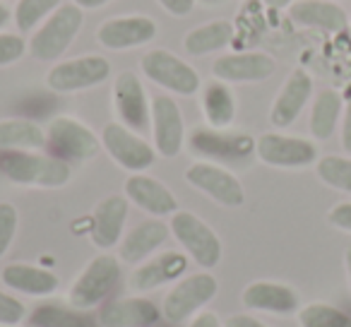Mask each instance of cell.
<instances>
[{"label":"cell","instance_id":"cell-26","mask_svg":"<svg viewBox=\"0 0 351 327\" xmlns=\"http://www.w3.org/2000/svg\"><path fill=\"white\" fill-rule=\"evenodd\" d=\"M234 41V25L226 20H215L210 25H202L197 29L188 32L183 46L191 56H207L221 51Z\"/></svg>","mask_w":351,"mask_h":327},{"label":"cell","instance_id":"cell-14","mask_svg":"<svg viewBox=\"0 0 351 327\" xmlns=\"http://www.w3.org/2000/svg\"><path fill=\"white\" fill-rule=\"evenodd\" d=\"M156 36L154 20L145 15H125V17H113L106 20L97 32V41L104 49L111 51H125L145 46Z\"/></svg>","mask_w":351,"mask_h":327},{"label":"cell","instance_id":"cell-36","mask_svg":"<svg viewBox=\"0 0 351 327\" xmlns=\"http://www.w3.org/2000/svg\"><path fill=\"white\" fill-rule=\"evenodd\" d=\"M27 44L22 36L17 34H0V68L12 65L25 56Z\"/></svg>","mask_w":351,"mask_h":327},{"label":"cell","instance_id":"cell-11","mask_svg":"<svg viewBox=\"0 0 351 327\" xmlns=\"http://www.w3.org/2000/svg\"><path fill=\"white\" fill-rule=\"evenodd\" d=\"M186 181L224 207H241L245 202V191L239 178L226 169L210 164V161L193 164L186 171Z\"/></svg>","mask_w":351,"mask_h":327},{"label":"cell","instance_id":"cell-7","mask_svg":"<svg viewBox=\"0 0 351 327\" xmlns=\"http://www.w3.org/2000/svg\"><path fill=\"white\" fill-rule=\"evenodd\" d=\"M140 65H142V73L152 82L169 89L173 94L191 97V94H195L200 89V75H197V70L164 49H154L149 53H145Z\"/></svg>","mask_w":351,"mask_h":327},{"label":"cell","instance_id":"cell-24","mask_svg":"<svg viewBox=\"0 0 351 327\" xmlns=\"http://www.w3.org/2000/svg\"><path fill=\"white\" fill-rule=\"evenodd\" d=\"M171 226L164 224L161 219H147L142 224H137L130 234L123 239L121 243V260H125L128 265H137L145 258H149L159 245H164V241L169 239Z\"/></svg>","mask_w":351,"mask_h":327},{"label":"cell","instance_id":"cell-43","mask_svg":"<svg viewBox=\"0 0 351 327\" xmlns=\"http://www.w3.org/2000/svg\"><path fill=\"white\" fill-rule=\"evenodd\" d=\"M344 267H346V279H349V291H351V245L344 250Z\"/></svg>","mask_w":351,"mask_h":327},{"label":"cell","instance_id":"cell-29","mask_svg":"<svg viewBox=\"0 0 351 327\" xmlns=\"http://www.w3.org/2000/svg\"><path fill=\"white\" fill-rule=\"evenodd\" d=\"M202 108H205V118L210 121L212 128L221 130V128L231 125L236 116V101L226 82L215 80V82L207 84L205 94H202Z\"/></svg>","mask_w":351,"mask_h":327},{"label":"cell","instance_id":"cell-22","mask_svg":"<svg viewBox=\"0 0 351 327\" xmlns=\"http://www.w3.org/2000/svg\"><path fill=\"white\" fill-rule=\"evenodd\" d=\"M128 219V197L121 195H108L106 200L99 202L92 217V236L94 245L99 248H113L121 241L123 226Z\"/></svg>","mask_w":351,"mask_h":327},{"label":"cell","instance_id":"cell-23","mask_svg":"<svg viewBox=\"0 0 351 327\" xmlns=\"http://www.w3.org/2000/svg\"><path fill=\"white\" fill-rule=\"evenodd\" d=\"M0 279L12 291L27 293V296H51L58 289V277L51 269L34 267V265L25 263L5 265L3 272H0Z\"/></svg>","mask_w":351,"mask_h":327},{"label":"cell","instance_id":"cell-41","mask_svg":"<svg viewBox=\"0 0 351 327\" xmlns=\"http://www.w3.org/2000/svg\"><path fill=\"white\" fill-rule=\"evenodd\" d=\"M191 327H221V322L215 313H200V315L191 322Z\"/></svg>","mask_w":351,"mask_h":327},{"label":"cell","instance_id":"cell-34","mask_svg":"<svg viewBox=\"0 0 351 327\" xmlns=\"http://www.w3.org/2000/svg\"><path fill=\"white\" fill-rule=\"evenodd\" d=\"M17 234V210L10 202H0V258L8 253Z\"/></svg>","mask_w":351,"mask_h":327},{"label":"cell","instance_id":"cell-1","mask_svg":"<svg viewBox=\"0 0 351 327\" xmlns=\"http://www.w3.org/2000/svg\"><path fill=\"white\" fill-rule=\"evenodd\" d=\"M0 173L20 186L60 188L70 181L73 169L68 161L51 154H32V152H3L0 154Z\"/></svg>","mask_w":351,"mask_h":327},{"label":"cell","instance_id":"cell-30","mask_svg":"<svg viewBox=\"0 0 351 327\" xmlns=\"http://www.w3.org/2000/svg\"><path fill=\"white\" fill-rule=\"evenodd\" d=\"M32 325L36 327H97L92 317H87L77 308L41 306L32 315Z\"/></svg>","mask_w":351,"mask_h":327},{"label":"cell","instance_id":"cell-6","mask_svg":"<svg viewBox=\"0 0 351 327\" xmlns=\"http://www.w3.org/2000/svg\"><path fill=\"white\" fill-rule=\"evenodd\" d=\"M46 147L51 149V156L63 161H87L97 156L99 140L84 123L70 116H58L46 128Z\"/></svg>","mask_w":351,"mask_h":327},{"label":"cell","instance_id":"cell-17","mask_svg":"<svg viewBox=\"0 0 351 327\" xmlns=\"http://www.w3.org/2000/svg\"><path fill=\"white\" fill-rule=\"evenodd\" d=\"M241 301L250 311L277 313V315H291L301 311V296L296 289L279 282H253L241 293Z\"/></svg>","mask_w":351,"mask_h":327},{"label":"cell","instance_id":"cell-21","mask_svg":"<svg viewBox=\"0 0 351 327\" xmlns=\"http://www.w3.org/2000/svg\"><path fill=\"white\" fill-rule=\"evenodd\" d=\"M125 197L132 205H137L140 210L149 212L154 217H166L178 212V202H176L173 193L156 178L142 176V173H135L125 181Z\"/></svg>","mask_w":351,"mask_h":327},{"label":"cell","instance_id":"cell-27","mask_svg":"<svg viewBox=\"0 0 351 327\" xmlns=\"http://www.w3.org/2000/svg\"><path fill=\"white\" fill-rule=\"evenodd\" d=\"M341 111H344L341 94L335 92V89H322L315 97V104H313L311 111V135L315 140H330L335 135Z\"/></svg>","mask_w":351,"mask_h":327},{"label":"cell","instance_id":"cell-38","mask_svg":"<svg viewBox=\"0 0 351 327\" xmlns=\"http://www.w3.org/2000/svg\"><path fill=\"white\" fill-rule=\"evenodd\" d=\"M159 5L164 8L169 15L173 17H186L193 12V5H195V0H159Z\"/></svg>","mask_w":351,"mask_h":327},{"label":"cell","instance_id":"cell-35","mask_svg":"<svg viewBox=\"0 0 351 327\" xmlns=\"http://www.w3.org/2000/svg\"><path fill=\"white\" fill-rule=\"evenodd\" d=\"M27 315V308L22 301H17L10 293L0 291V325L3 327H12L17 322H22Z\"/></svg>","mask_w":351,"mask_h":327},{"label":"cell","instance_id":"cell-8","mask_svg":"<svg viewBox=\"0 0 351 327\" xmlns=\"http://www.w3.org/2000/svg\"><path fill=\"white\" fill-rule=\"evenodd\" d=\"M255 154L263 164L277 169H303L317 161V147L306 137L265 132L255 142Z\"/></svg>","mask_w":351,"mask_h":327},{"label":"cell","instance_id":"cell-4","mask_svg":"<svg viewBox=\"0 0 351 327\" xmlns=\"http://www.w3.org/2000/svg\"><path fill=\"white\" fill-rule=\"evenodd\" d=\"M171 234L200 267L212 269L221 260V241L205 221L193 212H173Z\"/></svg>","mask_w":351,"mask_h":327},{"label":"cell","instance_id":"cell-15","mask_svg":"<svg viewBox=\"0 0 351 327\" xmlns=\"http://www.w3.org/2000/svg\"><path fill=\"white\" fill-rule=\"evenodd\" d=\"M277 70L272 56L258 53V51H250V53H229L221 56L212 65V73L221 82H263L269 75Z\"/></svg>","mask_w":351,"mask_h":327},{"label":"cell","instance_id":"cell-18","mask_svg":"<svg viewBox=\"0 0 351 327\" xmlns=\"http://www.w3.org/2000/svg\"><path fill=\"white\" fill-rule=\"evenodd\" d=\"M186 269H188V255L178 253V250H169V253L156 255L149 263L132 269L130 289L137 293H147V291H152V289L161 287V284L181 279L183 274H186Z\"/></svg>","mask_w":351,"mask_h":327},{"label":"cell","instance_id":"cell-40","mask_svg":"<svg viewBox=\"0 0 351 327\" xmlns=\"http://www.w3.org/2000/svg\"><path fill=\"white\" fill-rule=\"evenodd\" d=\"M224 327H267L265 322H260L258 317H250V315H243V313H236L231 315L229 320L224 322Z\"/></svg>","mask_w":351,"mask_h":327},{"label":"cell","instance_id":"cell-28","mask_svg":"<svg viewBox=\"0 0 351 327\" xmlns=\"http://www.w3.org/2000/svg\"><path fill=\"white\" fill-rule=\"evenodd\" d=\"M193 147L195 152L202 154H215V156H245L255 149L250 137L245 135H224V132L215 130H197L193 135Z\"/></svg>","mask_w":351,"mask_h":327},{"label":"cell","instance_id":"cell-9","mask_svg":"<svg viewBox=\"0 0 351 327\" xmlns=\"http://www.w3.org/2000/svg\"><path fill=\"white\" fill-rule=\"evenodd\" d=\"M108 75H111V63L104 56H80L75 60L53 65L46 75V84L53 92L70 94L97 87V84L106 82Z\"/></svg>","mask_w":351,"mask_h":327},{"label":"cell","instance_id":"cell-16","mask_svg":"<svg viewBox=\"0 0 351 327\" xmlns=\"http://www.w3.org/2000/svg\"><path fill=\"white\" fill-rule=\"evenodd\" d=\"M313 94V80L306 70H293L289 80L282 84L277 99H274L272 108H269V123L274 128H289L301 111L306 108L308 99Z\"/></svg>","mask_w":351,"mask_h":327},{"label":"cell","instance_id":"cell-20","mask_svg":"<svg viewBox=\"0 0 351 327\" xmlns=\"http://www.w3.org/2000/svg\"><path fill=\"white\" fill-rule=\"evenodd\" d=\"M289 17L298 27L320 29L327 32V34H339L349 25L346 12L335 3H327V0H296L289 5Z\"/></svg>","mask_w":351,"mask_h":327},{"label":"cell","instance_id":"cell-42","mask_svg":"<svg viewBox=\"0 0 351 327\" xmlns=\"http://www.w3.org/2000/svg\"><path fill=\"white\" fill-rule=\"evenodd\" d=\"M75 5L77 8H87V10H97V8H104V5H108V3H111V0H73Z\"/></svg>","mask_w":351,"mask_h":327},{"label":"cell","instance_id":"cell-46","mask_svg":"<svg viewBox=\"0 0 351 327\" xmlns=\"http://www.w3.org/2000/svg\"><path fill=\"white\" fill-rule=\"evenodd\" d=\"M202 3H205V5H221L224 0H202Z\"/></svg>","mask_w":351,"mask_h":327},{"label":"cell","instance_id":"cell-45","mask_svg":"<svg viewBox=\"0 0 351 327\" xmlns=\"http://www.w3.org/2000/svg\"><path fill=\"white\" fill-rule=\"evenodd\" d=\"M10 22V10L5 5H0V27H5Z\"/></svg>","mask_w":351,"mask_h":327},{"label":"cell","instance_id":"cell-2","mask_svg":"<svg viewBox=\"0 0 351 327\" xmlns=\"http://www.w3.org/2000/svg\"><path fill=\"white\" fill-rule=\"evenodd\" d=\"M82 8H77L75 3L60 5L49 20L41 25V29H36V34L29 41V53L36 60H58L65 51L70 49V44L75 41V36L82 29Z\"/></svg>","mask_w":351,"mask_h":327},{"label":"cell","instance_id":"cell-19","mask_svg":"<svg viewBox=\"0 0 351 327\" xmlns=\"http://www.w3.org/2000/svg\"><path fill=\"white\" fill-rule=\"evenodd\" d=\"M156 320H159L156 306L140 296L104 303L97 315V322L101 327H152Z\"/></svg>","mask_w":351,"mask_h":327},{"label":"cell","instance_id":"cell-44","mask_svg":"<svg viewBox=\"0 0 351 327\" xmlns=\"http://www.w3.org/2000/svg\"><path fill=\"white\" fill-rule=\"evenodd\" d=\"M267 3V8H274V10H282V8H289L293 3V0H265Z\"/></svg>","mask_w":351,"mask_h":327},{"label":"cell","instance_id":"cell-5","mask_svg":"<svg viewBox=\"0 0 351 327\" xmlns=\"http://www.w3.org/2000/svg\"><path fill=\"white\" fill-rule=\"evenodd\" d=\"M217 291H219V282L210 272L191 274V277L181 279V282L166 293L164 303H161V313L173 325L186 322L205 303H210L217 296Z\"/></svg>","mask_w":351,"mask_h":327},{"label":"cell","instance_id":"cell-10","mask_svg":"<svg viewBox=\"0 0 351 327\" xmlns=\"http://www.w3.org/2000/svg\"><path fill=\"white\" fill-rule=\"evenodd\" d=\"M101 142L108 156L132 173L149 169L156 159V152L152 149L149 142H145L137 132H132L123 123H108L101 132Z\"/></svg>","mask_w":351,"mask_h":327},{"label":"cell","instance_id":"cell-12","mask_svg":"<svg viewBox=\"0 0 351 327\" xmlns=\"http://www.w3.org/2000/svg\"><path fill=\"white\" fill-rule=\"evenodd\" d=\"M113 104H116L118 118L132 132H145L152 121V108L147 101L145 87L140 77L130 70L121 73L113 84Z\"/></svg>","mask_w":351,"mask_h":327},{"label":"cell","instance_id":"cell-32","mask_svg":"<svg viewBox=\"0 0 351 327\" xmlns=\"http://www.w3.org/2000/svg\"><path fill=\"white\" fill-rule=\"evenodd\" d=\"M301 327H351V315L330 303H308L298 311Z\"/></svg>","mask_w":351,"mask_h":327},{"label":"cell","instance_id":"cell-25","mask_svg":"<svg viewBox=\"0 0 351 327\" xmlns=\"http://www.w3.org/2000/svg\"><path fill=\"white\" fill-rule=\"evenodd\" d=\"M46 147V130H41L34 121L10 118L0 121V149L5 152H27Z\"/></svg>","mask_w":351,"mask_h":327},{"label":"cell","instance_id":"cell-37","mask_svg":"<svg viewBox=\"0 0 351 327\" xmlns=\"http://www.w3.org/2000/svg\"><path fill=\"white\" fill-rule=\"evenodd\" d=\"M327 221H330L335 229L346 231L351 234V202H339L327 212Z\"/></svg>","mask_w":351,"mask_h":327},{"label":"cell","instance_id":"cell-13","mask_svg":"<svg viewBox=\"0 0 351 327\" xmlns=\"http://www.w3.org/2000/svg\"><path fill=\"white\" fill-rule=\"evenodd\" d=\"M152 132H154V149L166 159L183 149L186 140L183 113L171 97H154L152 101Z\"/></svg>","mask_w":351,"mask_h":327},{"label":"cell","instance_id":"cell-39","mask_svg":"<svg viewBox=\"0 0 351 327\" xmlns=\"http://www.w3.org/2000/svg\"><path fill=\"white\" fill-rule=\"evenodd\" d=\"M341 147L351 154V101L344 106V121H341Z\"/></svg>","mask_w":351,"mask_h":327},{"label":"cell","instance_id":"cell-3","mask_svg":"<svg viewBox=\"0 0 351 327\" xmlns=\"http://www.w3.org/2000/svg\"><path fill=\"white\" fill-rule=\"evenodd\" d=\"M121 279V265L113 255H97L89 260L87 267L80 272L75 284L70 287V306L77 311H87L94 308L113 291V287Z\"/></svg>","mask_w":351,"mask_h":327},{"label":"cell","instance_id":"cell-33","mask_svg":"<svg viewBox=\"0 0 351 327\" xmlns=\"http://www.w3.org/2000/svg\"><path fill=\"white\" fill-rule=\"evenodd\" d=\"M63 0H20L15 10V25L20 32H32L44 17H51Z\"/></svg>","mask_w":351,"mask_h":327},{"label":"cell","instance_id":"cell-31","mask_svg":"<svg viewBox=\"0 0 351 327\" xmlns=\"http://www.w3.org/2000/svg\"><path fill=\"white\" fill-rule=\"evenodd\" d=\"M315 171L325 186L351 195V159L349 156H322L315 161Z\"/></svg>","mask_w":351,"mask_h":327}]
</instances>
